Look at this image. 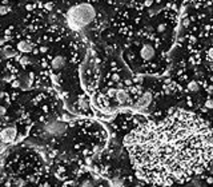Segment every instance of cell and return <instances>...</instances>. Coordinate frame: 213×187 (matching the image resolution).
Segmentation results:
<instances>
[{"mask_svg": "<svg viewBox=\"0 0 213 187\" xmlns=\"http://www.w3.org/2000/svg\"><path fill=\"white\" fill-rule=\"evenodd\" d=\"M156 31H157L158 34H164L167 31V24L165 23H160V24L156 25Z\"/></svg>", "mask_w": 213, "mask_h": 187, "instance_id": "cell-14", "label": "cell"}, {"mask_svg": "<svg viewBox=\"0 0 213 187\" xmlns=\"http://www.w3.org/2000/svg\"><path fill=\"white\" fill-rule=\"evenodd\" d=\"M19 136V130L15 124H4L0 127V142L5 146L15 143Z\"/></svg>", "mask_w": 213, "mask_h": 187, "instance_id": "cell-4", "label": "cell"}, {"mask_svg": "<svg viewBox=\"0 0 213 187\" xmlns=\"http://www.w3.org/2000/svg\"><path fill=\"white\" fill-rule=\"evenodd\" d=\"M139 56L143 62H152L156 56V48L152 43H144L139 51Z\"/></svg>", "mask_w": 213, "mask_h": 187, "instance_id": "cell-6", "label": "cell"}, {"mask_svg": "<svg viewBox=\"0 0 213 187\" xmlns=\"http://www.w3.org/2000/svg\"><path fill=\"white\" fill-rule=\"evenodd\" d=\"M206 57H208L209 60H213V47H211L208 50V52H206Z\"/></svg>", "mask_w": 213, "mask_h": 187, "instance_id": "cell-16", "label": "cell"}, {"mask_svg": "<svg viewBox=\"0 0 213 187\" xmlns=\"http://www.w3.org/2000/svg\"><path fill=\"white\" fill-rule=\"evenodd\" d=\"M183 25H184V27H188V25H189V19L188 18H185V19L183 20Z\"/></svg>", "mask_w": 213, "mask_h": 187, "instance_id": "cell-17", "label": "cell"}, {"mask_svg": "<svg viewBox=\"0 0 213 187\" xmlns=\"http://www.w3.org/2000/svg\"><path fill=\"white\" fill-rule=\"evenodd\" d=\"M188 91L189 92H197L198 90H200V88H198V83L196 82V80H192V82H189L188 83Z\"/></svg>", "mask_w": 213, "mask_h": 187, "instance_id": "cell-13", "label": "cell"}, {"mask_svg": "<svg viewBox=\"0 0 213 187\" xmlns=\"http://www.w3.org/2000/svg\"><path fill=\"white\" fill-rule=\"evenodd\" d=\"M75 108L79 112H85V114H91V100L85 94L79 95L77 100H76Z\"/></svg>", "mask_w": 213, "mask_h": 187, "instance_id": "cell-10", "label": "cell"}, {"mask_svg": "<svg viewBox=\"0 0 213 187\" xmlns=\"http://www.w3.org/2000/svg\"><path fill=\"white\" fill-rule=\"evenodd\" d=\"M205 108L213 110V99H212V98H209V99L205 100Z\"/></svg>", "mask_w": 213, "mask_h": 187, "instance_id": "cell-15", "label": "cell"}, {"mask_svg": "<svg viewBox=\"0 0 213 187\" xmlns=\"http://www.w3.org/2000/svg\"><path fill=\"white\" fill-rule=\"evenodd\" d=\"M19 37V40L16 42V44H15V48L18 50V52H20V54H31V52H33L35 51V48H36V44L32 42L31 39H21V36H18Z\"/></svg>", "mask_w": 213, "mask_h": 187, "instance_id": "cell-7", "label": "cell"}, {"mask_svg": "<svg viewBox=\"0 0 213 187\" xmlns=\"http://www.w3.org/2000/svg\"><path fill=\"white\" fill-rule=\"evenodd\" d=\"M11 12H12V7L10 4H4V3L0 4V16H7Z\"/></svg>", "mask_w": 213, "mask_h": 187, "instance_id": "cell-12", "label": "cell"}, {"mask_svg": "<svg viewBox=\"0 0 213 187\" xmlns=\"http://www.w3.org/2000/svg\"><path fill=\"white\" fill-rule=\"evenodd\" d=\"M0 56L7 59V60H16V57L19 56V54H18V50L15 48V45L4 44V45L0 47Z\"/></svg>", "mask_w": 213, "mask_h": 187, "instance_id": "cell-11", "label": "cell"}, {"mask_svg": "<svg viewBox=\"0 0 213 187\" xmlns=\"http://www.w3.org/2000/svg\"><path fill=\"white\" fill-rule=\"evenodd\" d=\"M92 1H95V0H92Z\"/></svg>", "mask_w": 213, "mask_h": 187, "instance_id": "cell-20", "label": "cell"}, {"mask_svg": "<svg viewBox=\"0 0 213 187\" xmlns=\"http://www.w3.org/2000/svg\"><path fill=\"white\" fill-rule=\"evenodd\" d=\"M65 24L73 32H79L93 24L97 19V11L91 1H81L68 8L64 15Z\"/></svg>", "mask_w": 213, "mask_h": 187, "instance_id": "cell-2", "label": "cell"}, {"mask_svg": "<svg viewBox=\"0 0 213 187\" xmlns=\"http://www.w3.org/2000/svg\"><path fill=\"white\" fill-rule=\"evenodd\" d=\"M67 130H68V124L64 122H51L47 123L44 126V128H43V131L45 132L47 136H55V138L64 136Z\"/></svg>", "mask_w": 213, "mask_h": 187, "instance_id": "cell-5", "label": "cell"}, {"mask_svg": "<svg viewBox=\"0 0 213 187\" xmlns=\"http://www.w3.org/2000/svg\"><path fill=\"white\" fill-rule=\"evenodd\" d=\"M137 178L150 185L185 183L204 172L213 159V134L195 114L175 110L149 120L125 136Z\"/></svg>", "mask_w": 213, "mask_h": 187, "instance_id": "cell-1", "label": "cell"}, {"mask_svg": "<svg viewBox=\"0 0 213 187\" xmlns=\"http://www.w3.org/2000/svg\"><path fill=\"white\" fill-rule=\"evenodd\" d=\"M4 148H5V145H4V143L0 142V154H1V152L4 151Z\"/></svg>", "mask_w": 213, "mask_h": 187, "instance_id": "cell-18", "label": "cell"}, {"mask_svg": "<svg viewBox=\"0 0 213 187\" xmlns=\"http://www.w3.org/2000/svg\"><path fill=\"white\" fill-rule=\"evenodd\" d=\"M212 82H213V76H212Z\"/></svg>", "mask_w": 213, "mask_h": 187, "instance_id": "cell-19", "label": "cell"}, {"mask_svg": "<svg viewBox=\"0 0 213 187\" xmlns=\"http://www.w3.org/2000/svg\"><path fill=\"white\" fill-rule=\"evenodd\" d=\"M152 99H153V95L150 91H145L137 98V102L135 104V108L136 110H145V108L149 107V104L152 103Z\"/></svg>", "mask_w": 213, "mask_h": 187, "instance_id": "cell-9", "label": "cell"}, {"mask_svg": "<svg viewBox=\"0 0 213 187\" xmlns=\"http://www.w3.org/2000/svg\"><path fill=\"white\" fill-rule=\"evenodd\" d=\"M41 64L45 66V67H48V68H51L52 72L59 74L67 67L68 59L64 54H55V55H52V56H47L44 62L41 60Z\"/></svg>", "mask_w": 213, "mask_h": 187, "instance_id": "cell-3", "label": "cell"}, {"mask_svg": "<svg viewBox=\"0 0 213 187\" xmlns=\"http://www.w3.org/2000/svg\"><path fill=\"white\" fill-rule=\"evenodd\" d=\"M112 99H115L119 104H129L132 102V95L129 94V91L127 88H115V94H113Z\"/></svg>", "mask_w": 213, "mask_h": 187, "instance_id": "cell-8", "label": "cell"}]
</instances>
